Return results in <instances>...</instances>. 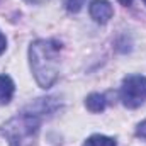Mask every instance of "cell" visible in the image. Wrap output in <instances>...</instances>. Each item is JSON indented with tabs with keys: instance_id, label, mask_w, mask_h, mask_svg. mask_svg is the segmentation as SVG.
Listing matches in <instances>:
<instances>
[{
	"instance_id": "1",
	"label": "cell",
	"mask_w": 146,
	"mask_h": 146,
	"mask_svg": "<svg viewBox=\"0 0 146 146\" xmlns=\"http://www.w3.org/2000/svg\"><path fill=\"white\" fill-rule=\"evenodd\" d=\"M61 44L54 39H37L29 46V65L37 85L49 88L58 80Z\"/></svg>"
},
{
	"instance_id": "2",
	"label": "cell",
	"mask_w": 146,
	"mask_h": 146,
	"mask_svg": "<svg viewBox=\"0 0 146 146\" xmlns=\"http://www.w3.org/2000/svg\"><path fill=\"white\" fill-rule=\"evenodd\" d=\"M51 100L53 99H37L34 107L31 106V110L21 112L3 126V133L12 145H21L24 139H29L33 134H36L42 114L49 112L48 106L51 104Z\"/></svg>"
},
{
	"instance_id": "3",
	"label": "cell",
	"mask_w": 146,
	"mask_h": 146,
	"mask_svg": "<svg viewBox=\"0 0 146 146\" xmlns=\"http://www.w3.org/2000/svg\"><path fill=\"white\" fill-rule=\"evenodd\" d=\"M121 100L126 107L136 109L146 100V78L141 75H131L124 78L121 87Z\"/></svg>"
},
{
	"instance_id": "4",
	"label": "cell",
	"mask_w": 146,
	"mask_h": 146,
	"mask_svg": "<svg viewBox=\"0 0 146 146\" xmlns=\"http://www.w3.org/2000/svg\"><path fill=\"white\" fill-rule=\"evenodd\" d=\"M90 17L97 22V24H106L109 22L114 15V9L107 0H92L90 7H88Z\"/></svg>"
},
{
	"instance_id": "5",
	"label": "cell",
	"mask_w": 146,
	"mask_h": 146,
	"mask_svg": "<svg viewBox=\"0 0 146 146\" xmlns=\"http://www.w3.org/2000/svg\"><path fill=\"white\" fill-rule=\"evenodd\" d=\"M14 90H15V85L12 78L7 75H0V106H5L12 100Z\"/></svg>"
},
{
	"instance_id": "6",
	"label": "cell",
	"mask_w": 146,
	"mask_h": 146,
	"mask_svg": "<svg viewBox=\"0 0 146 146\" xmlns=\"http://www.w3.org/2000/svg\"><path fill=\"white\" fill-rule=\"evenodd\" d=\"M85 106L90 112H102L107 106V100H106V95L102 94H90L87 99H85Z\"/></svg>"
},
{
	"instance_id": "7",
	"label": "cell",
	"mask_w": 146,
	"mask_h": 146,
	"mask_svg": "<svg viewBox=\"0 0 146 146\" xmlns=\"http://www.w3.org/2000/svg\"><path fill=\"white\" fill-rule=\"evenodd\" d=\"M83 146H117L115 143V139H112L109 136H104V134H94V136H90Z\"/></svg>"
},
{
	"instance_id": "8",
	"label": "cell",
	"mask_w": 146,
	"mask_h": 146,
	"mask_svg": "<svg viewBox=\"0 0 146 146\" xmlns=\"http://www.w3.org/2000/svg\"><path fill=\"white\" fill-rule=\"evenodd\" d=\"M83 5H85V0H66V10L73 14L80 12Z\"/></svg>"
},
{
	"instance_id": "9",
	"label": "cell",
	"mask_w": 146,
	"mask_h": 146,
	"mask_svg": "<svg viewBox=\"0 0 146 146\" xmlns=\"http://www.w3.org/2000/svg\"><path fill=\"white\" fill-rule=\"evenodd\" d=\"M138 136H141L143 139H146V119L138 126Z\"/></svg>"
},
{
	"instance_id": "10",
	"label": "cell",
	"mask_w": 146,
	"mask_h": 146,
	"mask_svg": "<svg viewBox=\"0 0 146 146\" xmlns=\"http://www.w3.org/2000/svg\"><path fill=\"white\" fill-rule=\"evenodd\" d=\"M5 48H7V39H5V36H3L2 31H0V54L5 51Z\"/></svg>"
},
{
	"instance_id": "11",
	"label": "cell",
	"mask_w": 146,
	"mask_h": 146,
	"mask_svg": "<svg viewBox=\"0 0 146 146\" xmlns=\"http://www.w3.org/2000/svg\"><path fill=\"white\" fill-rule=\"evenodd\" d=\"M121 5H124V7H127V5H131L133 3V0H117Z\"/></svg>"
},
{
	"instance_id": "12",
	"label": "cell",
	"mask_w": 146,
	"mask_h": 146,
	"mask_svg": "<svg viewBox=\"0 0 146 146\" xmlns=\"http://www.w3.org/2000/svg\"><path fill=\"white\" fill-rule=\"evenodd\" d=\"M26 2H29V3H44L48 0H26Z\"/></svg>"
},
{
	"instance_id": "13",
	"label": "cell",
	"mask_w": 146,
	"mask_h": 146,
	"mask_svg": "<svg viewBox=\"0 0 146 146\" xmlns=\"http://www.w3.org/2000/svg\"><path fill=\"white\" fill-rule=\"evenodd\" d=\"M143 2H145V3H146V0H143Z\"/></svg>"
}]
</instances>
